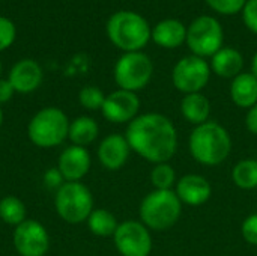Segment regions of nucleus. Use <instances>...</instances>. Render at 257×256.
Returning <instances> with one entry per match:
<instances>
[{
    "mask_svg": "<svg viewBox=\"0 0 257 256\" xmlns=\"http://www.w3.org/2000/svg\"><path fill=\"white\" fill-rule=\"evenodd\" d=\"M125 137L131 151L154 164L169 163L178 151V131L161 113L139 115L128 124Z\"/></svg>",
    "mask_w": 257,
    "mask_h": 256,
    "instance_id": "1",
    "label": "nucleus"
},
{
    "mask_svg": "<svg viewBox=\"0 0 257 256\" xmlns=\"http://www.w3.org/2000/svg\"><path fill=\"white\" fill-rule=\"evenodd\" d=\"M191 157L203 166H218L227 160L232 151L229 131L215 121L197 125L188 140Z\"/></svg>",
    "mask_w": 257,
    "mask_h": 256,
    "instance_id": "2",
    "label": "nucleus"
},
{
    "mask_svg": "<svg viewBox=\"0 0 257 256\" xmlns=\"http://www.w3.org/2000/svg\"><path fill=\"white\" fill-rule=\"evenodd\" d=\"M107 36L123 53L140 51L152 39L148 20L134 11H117L107 21Z\"/></svg>",
    "mask_w": 257,
    "mask_h": 256,
    "instance_id": "3",
    "label": "nucleus"
},
{
    "mask_svg": "<svg viewBox=\"0 0 257 256\" xmlns=\"http://www.w3.org/2000/svg\"><path fill=\"white\" fill-rule=\"evenodd\" d=\"M139 213L148 229L161 232L178 223L182 214V202L175 190H154L145 196Z\"/></svg>",
    "mask_w": 257,
    "mask_h": 256,
    "instance_id": "4",
    "label": "nucleus"
},
{
    "mask_svg": "<svg viewBox=\"0 0 257 256\" xmlns=\"http://www.w3.org/2000/svg\"><path fill=\"white\" fill-rule=\"evenodd\" d=\"M69 131L66 115L56 107L39 110L30 121L27 133L30 140L39 148H53L60 145Z\"/></svg>",
    "mask_w": 257,
    "mask_h": 256,
    "instance_id": "5",
    "label": "nucleus"
},
{
    "mask_svg": "<svg viewBox=\"0 0 257 256\" xmlns=\"http://www.w3.org/2000/svg\"><path fill=\"white\" fill-rule=\"evenodd\" d=\"M224 32L221 23L211 15H200L187 27V45L194 56L212 57L223 48Z\"/></svg>",
    "mask_w": 257,
    "mask_h": 256,
    "instance_id": "6",
    "label": "nucleus"
},
{
    "mask_svg": "<svg viewBox=\"0 0 257 256\" xmlns=\"http://www.w3.org/2000/svg\"><path fill=\"white\" fill-rule=\"evenodd\" d=\"M56 210L68 223H81L93 211V198L90 190L81 183H65L56 193Z\"/></svg>",
    "mask_w": 257,
    "mask_h": 256,
    "instance_id": "7",
    "label": "nucleus"
},
{
    "mask_svg": "<svg viewBox=\"0 0 257 256\" xmlns=\"http://www.w3.org/2000/svg\"><path fill=\"white\" fill-rule=\"evenodd\" d=\"M154 74V63L142 51L123 53L114 65V81L119 89L137 92L146 88Z\"/></svg>",
    "mask_w": 257,
    "mask_h": 256,
    "instance_id": "8",
    "label": "nucleus"
},
{
    "mask_svg": "<svg viewBox=\"0 0 257 256\" xmlns=\"http://www.w3.org/2000/svg\"><path fill=\"white\" fill-rule=\"evenodd\" d=\"M211 78L209 63L199 56H185L176 62L172 71L173 86L184 95L197 94L205 89Z\"/></svg>",
    "mask_w": 257,
    "mask_h": 256,
    "instance_id": "9",
    "label": "nucleus"
},
{
    "mask_svg": "<svg viewBox=\"0 0 257 256\" xmlns=\"http://www.w3.org/2000/svg\"><path fill=\"white\" fill-rule=\"evenodd\" d=\"M113 240L122 256H149L152 252L151 232L142 222L128 220L120 223Z\"/></svg>",
    "mask_w": 257,
    "mask_h": 256,
    "instance_id": "10",
    "label": "nucleus"
},
{
    "mask_svg": "<svg viewBox=\"0 0 257 256\" xmlns=\"http://www.w3.org/2000/svg\"><path fill=\"white\" fill-rule=\"evenodd\" d=\"M14 246L21 256H44L50 238L45 228L36 220H24L14 232Z\"/></svg>",
    "mask_w": 257,
    "mask_h": 256,
    "instance_id": "11",
    "label": "nucleus"
},
{
    "mask_svg": "<svg viewBox=\"0 0 257 256\" xmlns=\"http://www.w3.org/2000/svg\"><path fill=\"white\" fill-rule=\"evenodd\" d=\"M140 110V100L136 92L117 89L105 97L102 104V115L107 121L113 124H123L131 122L136 119Z\"/></svg>",
    "mask_w": 257,
    "mask_h": 256,
    "instance_id": "12",
    "label": "nucleus"
},
{
    "mask_svg": "<svg viewBox=\"0 0 257 256\" xmlns=\"http://www.w3.org/2000/svg\"><path fill=\"white\" fill-rule=\"evenodd\" d=\"M175 193L182 204L190 207H200L209 201L212 195V187L205 177L188 174L176 183Z\"/></svg>",
    "mask_w": 257,
    "mask_h": 256,
    "instance_id": "13",
    "label": "nucleus"
},
{
    "mask_svg": "<svg viewBox=\"0 0 257 256\" xmlns=\"http://www.w3.org/2000/svg\"><path fill=\"white\" fill-rule=\"evenodd\" d=\"M90 169V155L83 146L66 148L59 158V170L66 183L80 181Z\"/></svg>",
    "mask_w": 257,
    "mask_h": 256,
    "instance_id": "14",
    "label": "nucleus"
},
{
    "mask_svg": "<svg viewBox=\"0 0 257 256\" xmlns=\"http://www.w3.org/2000/svg\"><path fill=\"white\" fill-rule=\"evenodd\" d=\"M130 151L131 148L125 136L110 134L101 142L98 148V158L105 169L117 170L128 161Z\"/></svg>",
    "mask_w": 257,
    "mask_h": 256,
    "instance_id": "15",
    "label": "nucleus"
},
{
    "mask_svg": "<svg viewBox=\"0 0 257 256\" xmlns=\"http://www.w3.org/2000/svg\"><path fill=\"white\" fill-rule=\"evenodd\" d=\"M8 80L15 92L29 94L39 88L42 81V69L38 62L32 59H23L12 66Z\"/></svg>",
    "mask_w": 257,
    "mask_h": 256,
    "instance_id": "16",
    "label": "nucleus"
},
{
    "mask_svg": "<svg viewBox=\"0 0 257 256\" xmlns=\"http://www.w3.org/2000/svg\"><path fill=\"white\" fill-rule=\"evenodd\" d=\"M152 41L161 48H178L187 42V27L178 18H166L152 29Z\"/></svg>",
    "mask_w": 257,
    "mask_h": 256,
    "instance_id": "17",
    "label": "nucleus"
},
{
    "mask_svg": "<svg viewBox=\"0 0 257 256\" xmlns=\"http://www.w3.org/2000/svg\"><path fill=\"white\" fill-rule=\"evenodd\" d=\"M211 71L223 78H235L242 72L244 57L241 51L232 47H223L211 57Z\"/></svg>",
    "mask_w": 257,
    "mask_h": 256,
    "instance_id": "18",
    "label": "nucleus"
},
{
    "mask_svg": "<svg viewBox=\"0 0 257 256\" xmlns=\"http://www.w3.org/2000/svg\"><path fill=\"white\" fill-rule=\"evenodd\" d=\"M230 98L235 106L250 109L257 104V77L253 72H241L232 80Z\"/></svg>",
    "mask_w": 257,
    "mask_h": 256,
    "instance_id": "19",
    "label": "nucleus"
},
{
    "mask_svg": "<svg viewBox=\"0 0 257 256\" xmlns=\"http://www.w3.org/2000/svg\"><path fill=\"white\" fill-rule=\"evenodd\" d=\"M181 113L182 116L193 125H202L208 122L211 115V103L202 94H188L181 101Z\"/></svg>",
    "mask_w": 257,
    "mask_h": 256,
    "instance_id": "20",
    "label": "nucleus"
},
{
    "mask_svg": "<svg viewBox=\"0 0 257 256\" xmlns=\"http://www.w3.org/2000/svg\"><path fill=\"white\" fill-rule=\"evenodd\" d=\"M68 137L77 146H86L98 137V124L93 118L80 116L69 124Z\"/></svg>",
    "mask_w": 257,
    "mask_h": 256,
    "instance_id": "21",
    "label": "nucleus"
},
{
    "mask_svg": "<svg viewBox=\"0 0 257 256\" xmlns=\"http://www.w3.org/2000/svg\"><path fill=\"white\" fill-rule=\"evenodd\" d=\"M232 180L241 190L257 189V160L245 158L238 161L232 170Z\"/></svg>",
    "mask_w": 257,
    "mask_h": 256,
    "instance_id": "22",
    "label": "nucleus"
},
{
    "mask_svg": "<svg viewBox=\"0 0 257 256\" xmlns=\"http://www.w3.org/2000/svg\"><path fill=\"white\" fill-rule=\"evenodd\" d=\"M87 226L90 232L98 237H113L119 223L110 211L93 210L87 219Z\"/></svg>",
    "mask_w": 257,
    "mask_h": 256,
    "instance_id": "23",
    "label": "nucleus"
},
{
    "mask_svg": "<svg viewBox=\"0 0 257 256\" xmlns=\"http://www.w3.org/2000/svg\"><path fill=\"white\" fill-rule=\"evenodd\" d=\"M0 219L8 225H21L26 220V207L15 196H6L0 201Z\"/></svg>",
    "mask_w": 257,
    "mask_h": 256,
    "instance_id": "24",
    "label": "nucleus"
},
{
    "mask_svg": "<svg viewBox=\"0 0 257 256\" xmlns=\"http://www.w3.org/2000/svg\"><path fill=\"white\" fill-rule=\"evenodd\" d=\"M151 183L155 190H173L176 186V172L169 163L155 164L151 172Z\"/></svg>",
    "mask_w": 257,
    "mask_h": 256,
    "instance_id": "25",
    "label": "nucleus"
},
{
    "mask_svg": "<svg viewBox=\"0 0 257 256\" xmlns=\"http://www.w3.org/2000/svg\"><path fill=\"white\" fill-rule=\"evenodd\" d=\"M78 100H80V104L83 107H86L89 110H98V109H102V104L105 101V95L96 86H86L80 91Z\"/></svg>",
    "mask_w": 257,
    "mask_h": 256,
    "instance_id": "26",
    "label": "nucleus"
},
{
    "mask_svg": "<svg viewBox=\"0 0 257 256\" xmlns=\"http://www.w3.org/2000/svg\"><path fill=\"white\" fill-rule=\"evenodd\" d=\"M208 6L221 15H235L242 12L247 0H205Z\"/></svg>",
    "mask_w": 257,
    "mask_h": 256,
    "instance_id": "27",
    "label": "nucleus"
},
{
    "mask_svg": "<svg viewBox=\"0 0 257 256\" xmlns=\"http://www.w3.org/2000/svg\"><path fill=\"white\" fill-rule=\"evenodd\" d=\"M15 36H17L15 24L9 18L0 15V51L11 47L15 41Z\"/></svg>",
    "mask_w": 257,
    "mask_h": 256,
    "instance_id": "28",
    "label": "nucleus"
},
{
    "mask_svg": "<svg viewBox=\"0 0 257 256\" xmlns=\"http://www.w3.org/2000/svg\"><path fill=\"white\" fill-rule=\"evenodd\" d=\"M241 234L242 238L251 244L257 246V213L256 214H250L241 225Z\"/></svg>",
    "mask_w": 257,
    "mask_h": 256,
    "instance_id": "29",
    "label": "nucleus"
},
{
    "mask_svg": "<svg viewBox=\"0 0 257 256\" xmlns=\"http://www.w3.org/2000/svg\"><path fill=\"white\" fill-rule=\"evenodd\" d=\"M242 21L250 32L257 35V0H247L242 9Z\"/></svg>",
    "mask_w": 257,
    "mask_h": 256,
    "instance_id": "30",
    "label": "nucleus"
},
{
    "mask_svg": "<svg viewBox=\"0 0 257 256\" xmlns=\"http://www.w3.org/2000/svg\"><path fill=\"white\" fill-rule=\"evenodd\" d=\"M45 184L48 186V187H57V190L65 184V183H62L63 181V177H62V174H60V170L59 169H50L47 174H45Z\"/></svg>",
    "mask_w": 257,
    "mask_h": 256,
    "instance_id": "31",
    "label": "nucleus"
},
{
    "mask_svg": "<svg viewBox=\"0 0 257 256\" xmlns=\"http://www.w3.org/2000/svg\"><path fill=\"white\" fill-rule=\"evenodd\" d=\"M245 127L247 130L257 136V104H254L253 107H250L247 110V115H245Z\"/></svg>",
    "mask_w": 257,
    "mask_h": 256,
    "instance_id": "32",
    "label": "nucleus"
},
{
    "mask_svg": "<svg viewBox=\"0 0 257 256\" xmlns=\"http://www.w3.org/2000/svg\"><path fill=\"white\" fill-rule=\"evenodd\" d=\"M14 92H15V91H14L11 81H9V80H2V78H0V104H2V103H8V101L12 98Z\"/></svg>",
    "mask_w": 257,
    "mask_h": 256,
    "instance_id": "33",
    "label": "nucleus"
},
{
    "mask_svg": "<svg viewBox=\"0 0 257 256\" xmlns=\"http://www.w3.org/2000/svg\"><path fill=\"white\" fill-rule=\"evenodd\" d=\"M251 72H253V74L257 77V51L254 53L253 60H251Z\"/></svg>",
    "mask_w": 257,
    "mask_h": 256,
    "instance_id": "34",
    "label": "nucleus"
},
{
    "mask_svg": "<svg viewBox=\"0 0 257 256\" xmlns=\"http://www.w3.org/2000/svg\"><path fill=\"white\" fill-rule=\"evenodd\" d=\"M2 122H3V113H2V109H0V125H2Z\"/></svg>",
    "mask_w": 257,
    "mask_h": 256,
    "instance_id": "35",
    "label": "nucleus"
},
{
    "mask_svg": "<svg viewBox=\"0 0 257 256\" xmlns=\"http://www.w3.org/2000/svg\"><path fill=\"white\" fill-rule=\"evenodd\" d=\"M0 74H2V62H0Z\"/></svg>",
    "mask_w": 257,
    "mask_h": 256,
    "instance_id": "36",
    "label": "nucleus"
}]
</instances>
